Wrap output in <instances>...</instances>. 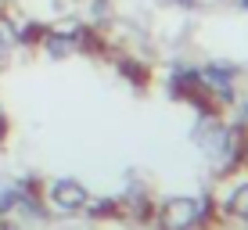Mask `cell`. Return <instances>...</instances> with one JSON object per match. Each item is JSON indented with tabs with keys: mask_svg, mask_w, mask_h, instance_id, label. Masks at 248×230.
Here are the masks:
<instances>
[{
	"mask_svg": "<svg viewBox=\"0 0 248 230\" xmlns=\"http://www.w3.org/2000/svg\"><path fill=\"white\" fill-rule=\"evenodd\" d=\"M237 7H241V11H248V0H237Z\"/></svg>",
	"mask_w": 248,
	"mask_h": 230,
	"instance_id": "obj_10",
	"label": "cell"
},
{
	"mask_svg": "<svg viewBox=\"0 0 248 230\" xmlns=\"http://www.w3.org/2000/svg\"><path fill=\"white\" fill-rule=\"evenodd\" d=\"M194 140L202 144L205 158H209L212 169H219V173H230L241 158H248V144H245V137H241V130L216 123L212 115L202 119V126L194 130Z\"/></svg>",
	"mask_w": 248,
	"mask_h": 230,
	"instance_id": "obj_1",
	"label": "cell"
},
{
	"mask_svg": "<svg viewBox=\"0 0 248 230\" xmlns=\"http://www.w3.org/2000/svg\"><path fill=\"white\" fill-rule=\"evenodd\" d=\"M47 198H50V205H54L58 212H83L90 205V194H87V187H83L79 180H68V176H62V180H54L50 184V191H47Z\"/></svg>",
	"mask_w": 248,
	"mask_h": 230,
	"instance_id": "obj_5",
	"label": "cell"
},
{
	"mask_svg": "<svg viewBox=\"0 0 248 230\" xmlns=\"http://www.w3.org/2000/svg\"><path fill=\"white\" fill-rule=\"evenodd\" d=\"M245 119H248V101H245Z\"/></svg>",
	"mask_w": 248,
	"mask_h": 230,
	"instance_id": "obj_11",
	"label": "cell"
},
{
	"mask_svg": "<svg viewBox=\"0 0 248 230\" xmlns=\"http://www.w3.org/2000/svg\"><path fill=\"white\" fill-rule=\"evenodd\" d=\"M169 90H173V97L198 101L202 97V90H198V69H194V65H173V69H169Z\"/></svg>",
	"mask_w": 248,
	"mask_h": 230,
	"instance_id": "obj_6",
	"label": "cell"
},
{
	"mask_svg": "<svg viewBox=\"0 0 248 230\" xmlns=\"http://www.w3.org/2000/svg\"><path fill=\"white\" fill-rule=\"evenodd\" d=\"M205 216H209V201L184 198V194L158 201V209H155V223L162 230H194Z\"/></svg>",
	"mask_w": 248,
	"mask_h": 230,
	"instance_id": "obj_3",
	"label": "cell"
},
{
	"mask_svg": "<svg viewBox=\"0 0 248 230\" xmlns=\"http://www.w3.org/2000/svg\"><path fill=\"white\" fill-rule=\"evenodd\" d=\"M4 133H7V119H4V112H0V140H4Z\"/></svg>",
	"mask_w": 248,
	"mask_h": 230,
	"instance_id": "obj_9",
	"label": "cell"
},
{
	"mask_svg": "<svg viewBox=\"0 0 248 230\" xmlns=\"http://www.w3.org/2000/svg\"><path fill=\"white\" fill-rule=\"evenodd\" d=\"M234 69L223 61H209V65H202L198 69V90H202V97H212L219 105V101H227L234 97Z\"/></svg>",
	"mask_w": 248,
	"mask_h": 230,
	"instance_id": "obj_4",
	"label": "cell"
},
{
	"mask_svg": "<svg viewBox=\"0 0 248 230\" xmlns=\"http://www.w3.org/2000/svg\"><path fill=\"white\" fill-rule=\"evenodd\" d=\"M97 40H93V32L83 22H54V25H44V36H40L36 47L47 58L62 61V58H72V54H79V50H87Z\"/></svg>",
	"mask_w": 248,
	"mask_h": 230,
	"instance_id": "obj_2",
	"label": "cell"
},
{
	"mask_svg": "<svg viewBox=\"0 0 248 230\" xmlns=\"http://www.w3.org/2000/svg\"><path fill=\"white\" fill-rule=\"evenodd\" d=\"M18 50V29H15V18L7 11H0V61L11 58Z\"/></svg>",
	"mask_w": 248,
	"mask_h": 230,
	"instance_id": "obj_7",
	"label": "cell"
},
{
	"mask_svg": "<svg viewBox=\"0 0 248 230\" xmlns=\"http://www.w3.org/2000/svg\"><path fill=\"white\" fill-rule=\"evenodd\" d=\"M223 209H227V216H234V219H248V180L237 184L223 198Z\"/></svg>",
	"mask_w": 248,
	"mask_h": 230,
	"instance_id": "obj_8",
	"label": "cell"
}]
</instances>
